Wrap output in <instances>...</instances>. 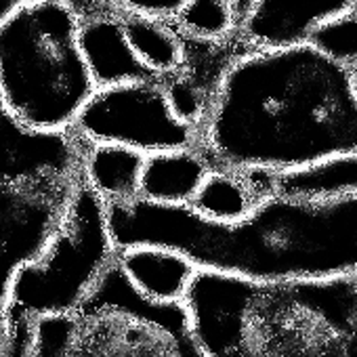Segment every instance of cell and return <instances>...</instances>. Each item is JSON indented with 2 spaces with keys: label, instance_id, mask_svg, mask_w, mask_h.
Instances as JSON below:
<instances>
[{
  "label": "cell",
  "instance_id": "6da1fadb",
  "mask_svg": "<svg viewBox=\"0 0 357 357\" xmlns=\"http://www.w3.org/2000/svg\"><path fill=\"white\" fill-rule=\"evenodd\" d=\"M196 145L211 168L273 174L357 153L349 68L311 43L244 47L211 97Z\"/></svg>",
  "mask_w": 357,
  "mask_h": 357
},
{
  "label": "cell",
  "instance_id": "7a4b0ae2",
  "mask_svg": "<svg viewBox=\"0 0 357 357\" xmlns=\"http://www.w3.org/2000/svg\"><path fill=\"white\" fill-rule=\"evenodd\" d=\"M105 208L118 250L164 246L188 257L198 271L250 282L357 275V198L303 200L273 194L236 223H217L192 206L143 198Z\"/></svg>",
  "mask_w": 357,
  "mask_h": 357
},
{
  "label": "cell",
  "instance_id": "3957f363",
  "mask_svg": "<svg viewBox=\"0 0 357 357\" xmlns=\"http://www.w3.org/2000/svg\"><path fill=\"white\" fill-rule=\"evenodd\" d=\"M183 305L211 357H357V275L250 282L198 271Z\"/></svg>",
  "mask_w": 357,
  "mask_h": 357
},
{
  "label": "cell",
  "instance_id": "277c9868",
  "mask_svg": "<svg viewBox=\"0 0 357 357\" xmlns=\"http://www.w3.org/2000/svg\"><path fill=\"white\" fill-rule=\"evenodd\" d=\"M68 0H26L0 24V99L26 128L72 132L97 93Z\"/></svg>",
  "mask_w": 357,
  "mask_h": 357
},
{
  "label": "cell",
  "instance_id": "5b68a950",
  "mask_svg": "<svg viewBox=\"0 0 357 357\" xmlns=\"http://www.w3.org/2000/svg\"><path fill=\"white\" fill-rule=\"evenodd\" d=\"M82 181V141L20 124L0 99V344L15 273L57 234Z\"/></svg>",
  "mask_w": 357,
  "mask_h": 357
},
{
  "label": "cell",
  "instance_id": "8992f818",
  "mask_svg": "<svg viewBox=\"0 0 357 357\" xmlns=\"http://www.w3.org/2000/svg\"><path fill=\"white\" fill-rule=\"evenodd\" d=\"M28 357H211L183 303L143 296L118 261L68 313L32 321Z\"/></svg>",
  "mask_w": 357,
  "mask_h": 357
},
{
  "label": "cell",
  "instance_id": "52a82bcc",
  "mask_svg": "<svg viewBox=\"0 0 357 357\" xmlns=\"http://www.w3.org/2000/svg\"><path fill=\"white\" fill-rule=\"evenodd\" d=\"M116 255L105 202L82 178L45 252L13 278L7 305L9 326L68 313L86 296Z\"/></svg>",
  "mask_w": 357,
  "mask_h": 357
},
{
  "label": "cell",
  "instance_id": "ba28073f",
  "mask_svg": "<svg viewBox=\"0 0 357 357\" xmlns=\"http://www.w3.org/2000/svg\"><path fill=\"white\" fill-rule=\"evenodd\" d=\"M72 132L86 143L124 145L145 155L198 141V130L174 116L162 78L97 89Z\"/></svg>",
  "mask_w": 357,
  "mask_h": 357
},
{
  "label": "cell",
  "instance_id": "9c48e42d",
  "mask_svg": "<svg viewBox=\"0 0 357 357\" xmlns=\"http://www.w3.org/2000/svg\"><path fill=\"white\" fill-rule=\"evenodd\" d=\"M357 9V0H255L236 40L246 49L305 45L328 22Z\"/></svg>",
  "mask_w": 357,
  "mask_h": 357
},
{
  "label": "cell",
  "instance_id": "30bf717a",
  "mask_svg": "<svg viewBox=\"0 0 357 357\" xmlns=\"http://www.w3.org/2000/svg\"><path fill=\"white\" fill-rule=\"evenodd\" d=\"M80 17L82 53L99 89L153 78L132 53L116 9L105 5L103 0H95Z\"/></svg>",
  "mask_w": 357,
  "mask_h": 357
},
{
  "label": "cell",
  "instance_id": "8fae6325",
  "mask_svg": "<svg viewBox=\"0 0 357 357\" xmlns=\"http://www.w3.org/2000/svg\"><path fill=\"white\" fill-rule=\"evenodd\" d=\"M116 261L128 282L143 296L158 303H183L198 273L188 257L164 246L122 248Z\"/></svg>",
  "mask_w": 357,
  "mask_h": 357
},
{
  "label": "cell",
  "instance_id": "7c38bea8",
  "mask_svg": "<svg viewBox=\"0 0 357 357\" xmlns=\"http://www.w3.org/2000/svg\"><path fill=\"white\" fill-rule=\"evenodd\" d=\"M275 194V174L265 170L211 168L192 208L217 223H236L248 217L263 200Z\"/></svg>",
  "mask_w": 357,
  "mask_h": 357
},
{
  "label": "cell",
  "instance_id": "4fadbf2b",
  "mask_svg": "<svg viewBox=\"0 0 357 357\" xmlns=\"http://www.w3.org/2000/svg\"><path fill=\"white\" fill-rule=\"evenodd\" d=\"M208 172L211 164L198 145L149 153L141 172L139 198L166 206H192Z\"/></svg>",
  "mask_w": 357,
  "mask_h": 357
},
{
  "label": "cell",
  "instance_id": "5bb4252c",
  "mask_svg": "<svg viewBox=\"0 0 357 357\" xmlns=\"http://www.w3.org/2000/svg\"><path fill=\"white\" fill-rule=\"evenodd\" d=\"M143 164L145 153L132 147L82 141V178L105 204L139 198Z\"/></svg>",
  "mask_w": 357,
  "mask_h": 357
},
{
  "label": "cell",
  "instance_id": "9a60e30c",
  "mask_svg": "<svg viewBox=\"0 0 357 357\" xmlns=\"http://www.w3.org/2000/svg\"><path fill=\"white\" fill-rule=\"evenodd\" d=\"M120 22L132 53L153 78L164 80L185 68L188 38L174 26V22L128 13H120Z\"/></svg>",
  "mask_w": 357,
  "mask_h": 357
},
{
  "label": "cell",
  "instance_id": "2e32d148",
  "mask_svg": "<svg viewBox=\"0 0 357 357\" xmlns=\"http://www.w3.org/2000/svg\"><path fill=\"white\" fill-rule=\"evenodd\" d=\"M275 194L303 200L357 198V153H340L275 174Z\"/></svg>",
  "mask_w": 357,
  "mask_h": 357
},
{
  "label": "cell",
  "instance_id": "e0dca14e",
  "mask_svg": "<svg viewBox=\"0 0 357 357\" xmlns=\"http://www.w3.org/2000/svg\"><path fill=\"white\" fill-rule=\"evenodd\" d=\"M174 26L190 40L223 43L236 38V0H190Z\"/></svg>",
  "mask_w": 357,
  "mask_h": 357
},
{
  "label": "cell",
  "instance_id": "ac0fdd59",
  "mask_svg": "<svg viewBox=\"0 0 357 357\" xmlns=\"http://www.w3.org/2000/svg\"><path fill=\"white\" fill-rule=\"evenodd\" d=\"M334 61L351 68L357 63V9L324 24L309 40Z\"/></svg>",
  "mask_w": 357,
  "mask_h": 357
},
{
  "label": "cell",
  "instance_id": "d6986e66",
  "mask_svg": "<svg viewBox=\"0 0 357 357\" xmlns=\"http://www.w3.org/2000/svg\"><path fill=\"white\" fill-rule=\"evenodd\" d=\"M103 3L120 13L174 22L183 13L190 0H103Z\"/></svg>",
  "mask_w": 357,
  "mask_h": 357
},
{
  "label": "cell",
  "instance_id": "ffe728a7",
  "mask_svg": "<svg viewBox=\"0 0 357 357\" xmlns=\"http://www.w3.org/2000/svg\"><path fill=\"white\" fill-rule=\"evenodd\" d=\"M26 0H0V24H3L17 7H22Z\"/></svg>",
  "mask_w": 357,
  "mask_h": 357
},
{
  "label": "cell",
  "instance_id": "44dd1931",
  "mask_svg": "<svg viewBox=\"0 0 357 357\" xmlns=\"http://www.w3.org/2000/svg\"><path fill=\"white\" fill-rule=\"evenodd\" d=\"M255 0H236V17H238V28L244 22V17L248 15V11L252 9Z\"/></svg>",
  "mask_w": 357,
  "mask_h": 357
},
{
  "label": "cell",
  "instance_id": "7402d4cb",
  "mask_svg": "<svg viewBox=\"0 0 357 357\" xmlns=\"http://www.w3.org/2000/svg\"><path fill=\"white\" fill-rule=\"evenodd\" d=\"M349 76H351V89H353V95L357 99V63L349 68Z\"/></svg>",
  "mask_w": 357,
  "mask_h": 357
}]
</instances>
